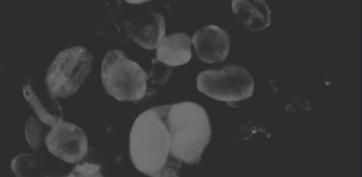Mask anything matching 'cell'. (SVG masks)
Instances as JSON below:
<instances>
[{
	"label": "cell",
	"mask_w": 362,
	"mask_h": 177,
	"mask_svg": "<svg viewBox=\"0 0 362 177\" xmlns=\"http://www.w3.org/2000/svg\"><path fill=\"white\" fill-rule=\"evenodd\" d=\"M197 87L201 92L212 99L234 102L250 97L253 94L255 82L245 68L230 64L199 73Z\"/></svg>",
	"instance_id": "5"
},
{
	"label": "cell",
	"mask_w": 362,
	"mask_h": 177,
	"mask_svg": "<svg viewBox=\"0 0 362 177\" xmlns=\"http://www.w3.org/2000/svg\"><path fill=\"white\" fill-rule=\"evenodd\" d=\"M233 14L242 25L250 31H259L271 23V11L263 0H233Z\"/></svg>",
	"instance_id": "11"
},
{
	"label": "cell",
	"mask_w": 362,
	"mask_h": 177,
	"mask_svg": "<svg viewBox=\"0 0 362 177\" xmlns=\"http://www.w3.org/2000/svg\"><path fill=\"white\" fill-rule=\"evenodd\" d=\"M169 104L150 108L135 119L129 135V156L136 169L153 177L178 176L181 161L170 150L165 123Z\"/></svg>",
	"instance_id": "1"
},
{
	"label": "cell",
	"mask_w": 362,
	"mask_h": 177,
	"mask_svg": "<svg viewBox=\"0 0 362 177\" xmlns=\"http://www.w3.org/2000/svg\"><path fill=\"white\" fill-rule=\"evenodd\" d=\"M22 92L36 117L46 126L52 128L63 121L62 107L45 85L29 78L24 82Z\"/></svg>",
	"instance_id": "7"
},
{
	"label": "cell",
	"mask_w": 362,
	"mask_h": 177,
	"mask_svg": "<svg viewBox=\"0 0 362 177\" xmlns=\"http://www.w3.org/2000/svg\"><path fill=\"white\" fill-rule=\"evenodd\" d=\"M129 37L146 49L157 48L165 37V23L163 16L156 12L139 14L126 25Z\"/></svg>",
	"instance_id": "9"
},
{
	"label": "cell",
	"mask_w": 362,
	"mask_h": 177,
	"mask_svg": "<svg viewBox=\"0 0 362 177\" xmlns=\"http://www.w3.org/2000/svg\"><path fill=\"white\" fill-rule=\"evenodd\" d=\"M46 126L36 116L28 117L25 126V137L28 144L34 149H40L47 135Z\"/></svg>",
	"instance_id": "13"
},
{
	"label": "cell",
	"mask_w": 362,
	"mask_h": 177,
	"mask_svg": "<svg viewBox=\"0 0 362 177\" xmlns=\"http://www.w3.org/2000/svg\"><path fill=\"white\" fill-rule=\"evenodd\" d=\"M45 144L49 153L69 164L81 161L88 149L86 132L79 126L63 121L47 132Z\"/></svg>",
	"instance_id": "6"
},
{
	"label": "cell",
	"mask_w": 362,
	"mask_h": 177,
	"mask_svg": "<svg viewBox=\"0 0 362 177\" xmlns=\"http://www.w3.org/2000/svg\"><path fill=\"white\" fill-rule=\"evenodd\" d=\"M165 123L170 135L172 155L189 165L199 164L212 133L206 110L189 101L169 104Z\"/></svg>",
	"instance_id": "2"
},
{
	"label": "cell",
	"mask_w": 362,
	"mask_h": 177,
	"mask_svg": "<svg viewBox=\"0 0 362 177\" xmlns=\"http://www.w3.org/2000/svg\"><path fill=\"white\" fill-rule=\"evenodd\" d=\"M192 39L185 32H175L164 37L157 47L156 59L168 66L187 63L192 58Z\"/></svg>",
	"instance_id": "10"
},
{
	"label": "cell",
	"mask_w": 362,
	"mask_h": 177,
	"mask_svg": "<svg viewBox=\"0 0 362 177\" xmlns=\"http://www.w3.org/2000/svg\"><path fill=\"white\" fill-rule=\"evenodd\" d=\"M192 42L198 58L205 63H221L229 54V35L225 30L215 25H205L197 30Z\"/></svg>",
	"instance_id": "8"
},
{
	"label": "cell",
	"mask_w": 362,
	"mask_h": 177,
	"mask_svg": "<svg viewBox=\"0 0 362 177\" xmlns=\"http://www.w3.org/2000/svg\"><path fill=\"white\" fill-rule=\"evenodd\" d=\"M101 78L108 94L118 101L137 103L146 95L149 75L123 51L113 49L105 55Z\"/></svg>",
	"instance_id": "3"
},
{
	"label": "cell",
	"mask_w": 362,
	"mask_h": 177,
	"mask_svg": "<svg viewBox=\"0 0 362 177\" xmlns=\"http://www.w3.org/2000/svg\"><path fill=\"white\" fill-rule=\"evenodd\" d=\"M12 173L18 177L48 176L49 169L46 159L40 154L21 153L11 161Z\"/></svg>",
	"instance_id": "12"
},
{
	"label": "cell",
	"mask_w": 362,
	"mask_h": 177,
	"mask_svg": "<svg viewBox=\"0 0 362 177\" xmlns=\"http://www.w3.org/2000/svg\"><path fill=\"white\" fill-rule=\"evenodd\" d=\"M101 165L85 161L78 164L68 176H103Z\"/></svg>",
	"instance_id": "15"
},
{
	"label": "cell",
	"mask_w": 362,
	"mask_h": 177,
	"mask_svg": "<svg viewBox=\"0 0 362 177\" xmlns=\"http://www.w3.org/2000/svg\"><path fill=\"white\" fill-rule=\"evenodd\" d=\"M93 62L92 53L83 46H73L59 52L50 63L45 85L57 97L75 94L88 77Z\"/></svg>",
	"instance_id": "4"
},
{
	"label": "cell",
	"mask_w": 362,
	"mask_h": 177,
	"mask_svg": "<svg viewBox=\"0 0 362 177\" xmlns=\"http://www.w3.org/2000/svg\"><path fill=\"white\" fill-rule=\"evenodd\" d=\"M153 68L150 72L151 83L160 85L165 84L172 73V66H168L153 58Z\"/></svg>",
	"instance_id": "14"
}]
</instances>
